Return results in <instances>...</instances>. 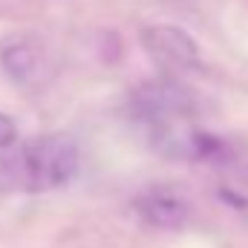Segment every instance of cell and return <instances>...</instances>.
I'll return each instance as SVG.
<instances>
[{"instance_id":"obj_6","label":"cell","mask_w":248,"mask_h":248,"mask_svg":"<svg viewBox=\"0 0 248 248\" xmlns=\"http://www.w3.org/2000/svg\"><path fill=\"white\" fill-rule=\"evenodd\" d=\"M187 150H190V159H208V162H222L231 156V147L219 136L205 130H193L187 136Z\"/></svg>"},{"instance_id":"obj_2","label":"cell","mask_w":248,"mask_h":248,"mask_svg":"<svg viewBox=\"0 0 248 248\" xmlns=\"http://www.w3.org/2000/svg\"><path fill=\"white\" fill-rule=\"evenodd\" d=\"M193 110H196L193 93L173 78L144 81L130 93V113L150 127L187 119V116H193Z\"/></svg>"},{"instance_id":"obj_1","label":"cell","mask_w":248,"mask_h":248,"mask_svg":"<svg viewBox=\"0 0 248 248\" xmlns=\"http://www.w3.org/2000/svg\"><path fill=\"white\" fill-rule=\"evenodd\" d=\"M81 168V144L72 133H44L17 153L20 185L32 193L55 190L72 182Z\"/></svg>"},{"instance_id":"obj_5","label":"cell","mask_w":248,"mask_h":248,"mask_svg":"<svg viewBox=\"0 0 248 248\" xmlns=\"http://www.w3.org/2000/svg\"><path fill=\"white\" fill-rule=\"evenodd\" d=\"M0 69L15 84H29L41 69V46L26 35H12L0 44Z\"/></svg>"},{"instance_id":"obj_3","label":"cell","mask_w":248,"mask_h":248,"mask_svg":"<svg viewBox=\"0 0 248 248\" xmlns=\"http://www.w3.org/2000/svg\"><path fill=\"white\" fill-rule=\"evenodd\" d=\"M141 46L147 49V55H153V61H159L168 69H176V72H190V69L202 66L199 44L182 26H173V23L144 26L141 29Z\"/></svg>"},{"instance_id":"obj_7","label":"cell","mask_w":248,"mask_h":248,"mask_svg":"<svg viewBox=\"0 0 248 248\" xmlns=\"http://www.w3.org/2000/svg\"><path fill=\"white\" fill-rule=\"evenodd\" d=\"M17 144V124L12 116L0 113V150H12Z\"/></svg>"},{"instance_id":"obj_4","label":"cell","mask_w":248,"mask_h":248,"mask_svg":"<svg viewBox=\"0 0 248 248\" xmlns=\"http://www.w3.org/2000/svg\"><path fill=\"white\" fill-rule=\"evenodd\" d=\"M133 211L144 225L162 228V231H176L182 228L190 217V208L182 196L173 190H144L133 199Z\"/></svg>"}]
</instances>
